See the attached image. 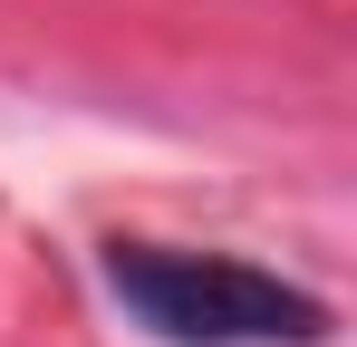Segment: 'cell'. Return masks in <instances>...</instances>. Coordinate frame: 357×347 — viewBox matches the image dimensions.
Wrapping results in <instances>:
<instances>
[{"label":"cell","instance_id":"cell-1","mask_svg":"<svg viewBox=\"0 0 357 347\" xmlns=\"http://www.w3.org/2000/svg\"><path fill=\"white\" fill-rule=\"evenodd\" d=\"M107 289L174 347H319L328 309L299 280L232 261V251H174V241H107Z\"/></svg>","mask_w":357,"mask_h":347}]
</instances>
